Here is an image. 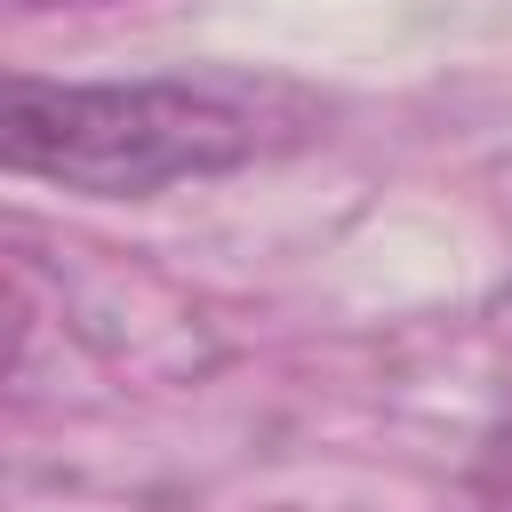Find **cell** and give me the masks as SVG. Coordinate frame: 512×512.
I'll return each instance as SVG.
<instances>
[{
	"label": "cell",
	"mask_w": 512,
	"mask_h": 512,
	"mask_svg": "<svg viewBox=\"0 0 512 512\" xmlns=\"http://www.w3.org/2000/svg\"><path fill=\"white\" fill-rule=\"evenodd\" d=\"M320 128V104L288 80L248 72H152V80H8L0 160L16 176L144 200L168 184L232 176L264 152H288Z\"/></svg>",
	"instance_id": "cell-1"
},
{
	"label": "cell",
	"mask_w": 512,
	"mask_h": 512,
	"mask_svg": "<svg viewBox=\"0 0 512 512\" xmlns=\"http://www.w3.org/2000/svg\"><path fill=\"white\" fill-rule=\"evenodd\" d=\"M472 488H480L488 512H512V424L488 432V448H480V464H472Z\"/></svg>",
	"instance_id": "cell-2"
}]
</instances>
